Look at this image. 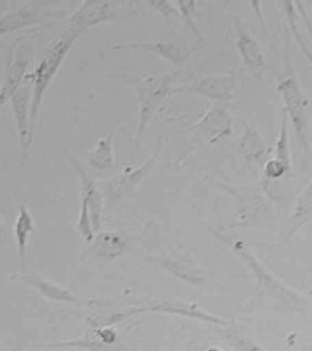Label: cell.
<instances>
[{
  "instance_id": "obj_16",
  "label": "cell",
  "mask_w": 312,
  "mask_h": 351,
  "mask_svg": "<svg viewBox=\"0 0 312 351\" xmlns=\"http://www.w3.org/2000/svg\"><path fill=\"white\" fill-rule=\"evenodd\" d=\"M10 279L33 289L49 302L81 304V299L77 297L74 291L62 287L60 284L55 283L48 278L42 277L41 274L36 273L34 270L18 271L13 276H10Z\"/></svg>"
},
{
  "instance_id": "obj_4",
  "label": "cell",
  "mask_w": 312,
  "mask_h": 351,
  "mask_svg": "<svg viewBox=\"0 0 312 351\" xmlns=\"http://www.w3.org/2000/svg\"><path fill=\"white\" fill-rule=\"evenodd\" d=\"M278 91L281 95V100L284 102L283 108L285 110L295 132L298 147L304 155L309 158L311 156L310 141H309V120H307V108L309 99L306 97L304 90L301 88L298 76L294 70L289 38L285 40L284 47V59H283V70L278 75Z\"/></svg>"
},
{
  "instance_id": "obj_22",
  "label": "cell",
  "mask_w": 312,
  "mask_h": 351,
  "mask_svg": "<svg viewBox=\"0 0 312 351\" xmlns=\"http://www.w3.org/2000/svg\"><path fill=\"white\" fill-rule=\"evenodd\" d=\"M65 157H66L68 163L74 167L76 173L80 178L81 197L86 198V201H88V208H90V213H91V219H92V226H94V230L96 233V232L101 230L102 210H103V201H105L103 192L97 186V183L92 178L88 177V173L80 166V163L77 162L75 157L71 155L68 151H65Z\"/></svg>"
},
{
  "instance_id": "obj_10",
  "label": "cell",
  "mask_w": 312,
  "mask_h": 351,
  "mask_svg": "<svg viewBox=\"0 0 312 351\" xmlns=\"http://www.w3.org/2000/svg\"><path fill=\"white\" fill-rule=\"evenodd\" d=\"M39 349H77L83 351H121L125 349L122 343H120L118 332L114 326L103 328H88L83 331L81 337L62 340L55 343H41L36 345Z\"/></svg>"
},
{
  "instance_id": "obj_32",
  "label": "cell",
  "mask_w": 312,
  "mask_h": 351,
  "mask_svg": "<svg viewBox=\"0 0 312 351\" xmlns=\"http://www.w3.org/2000/svg\"><path fill=\"white\" fill-rule=\"evenodd\" d=\"M205 351H224V350H222V349H220V348H218V346H211V348H208V349H207V350Z\"/></svg>"
},
{
  "instance_id": "obj_12",
  "label": "cell",
  "mask_w": 312,
  "mask_h": 351,
  "mask_svg": "<svg viewBox=\"0 0 312 351\" xmlns=\"http://www.w3.org/2000/svg\"><path fill=\"white\" fill-rule=\"evenodd\" d=\"M237 70L226 74L205 76L194 84L173 88L172 95L190 94L204 96L214 102L228 104L233 99V93L237 86Z\"/></svg>"
},
{
  "instance_id": "obj_27",
  "label": "cell",
  "mask_w": 312,
  "mask_h": 351,
  "mask_svg": "<svg viewBox=\"0 0 312 351\" xmlns=\"http://www.w3.org/2000/svg\"><path fill=\"white\" fill-rule=\"evenodd\" d=\"M283 8H284V12H285L287 30H289V33L291 34V36H294V39H295V41H296L298 45H299L301 53L305 55L306 59H307V61L310 62V65L312 66V50L310 49V47L307 45V43L304 40L302 34H301V32H300L299 21H298L299 14H298V10H296V8H295L294 1H290V0L283 1Z\"/></svg>"
},
{
  "instance_id": "obj_31",
  "label": "cell",
  "mask_w": 312,
  "mask_h": 351,
  "mask_svg": "<svg viewBox=\"0 0 312 351\" xmlns=\"http://www.w3.org/2000/svg\"><path fill=\"white\" fill-rule=\"evenodd\" d=\"M294 4H295V8H296V10H298V14H299L300 19L302 21V24L305 25L306 32H307V34H309V38H310V43L312 44V21L310 19V16L307 15V12H306L305 7H304V4L301 3V1H294Z\"/></svg>"
},
{
  "instance_id": "obj_17",
  "label": "cell",
  "mask_w": 312,
  "mask_h": 351,
  "mask_svg": "<svg viewBox=\"0 0 312 351\" xmlns=\"http://www.w3.org/2000/svg\"><path fill=\"white\" fill-rule=\"evenodd\" d=\"M234 149L248 165H254L263 169L265 163L272 157L274 146L265 140L254 123H245L242 135L234 143Z\"/></svg>"
},
{
  "instance_id": "obj_28",
  "label": "cell",
  "mask_w": 312,
  "mask_h": 351,
  "mask_svg": "<svg viewBox=\"0 0 312 351\" xmlns=\"http://www.w3.org/2000/svg\"><path fill=\"white\" fill-rule=\"evenodd\" d=\"M176 3L178 12H179V19L183 21L197 39L203 40V36L200 34L197 23H196L198 12L197 1L196 0H178Z\"/></svg>"
},
{
  "instance_id": "obj_29",
  "label": "cell",
  "mask_w": 312,
  "mask_h": 351,
  "mask_svg": "<svg viewBox=\"0 0 312 351\" xmlns=\"http://www.w3.org/2000/svg\"><path fill=\"white\" fill-rule=\"evenodd\" d=\"M76 230H79V233H81L82 237L88 241V243L94 239V237L96 234L95 230H94V226H92L90 208H88V203L86 201V198H83V197H81L80 213H79Z\"/></svg>"
},
{
  "instance_id": "obj_20",
  "label": "cell",
  "mask_w": 312,
  "mask_h": 351,
  "mask_svg": "<svg viewBox=\"0 0 312 351\" xmlns=\"http://www.w3.org/2000/svg\"><path fill=\"white\" fill-rule=\"evenodd\" d=\"M312 222V177L305 189L295 198L291 213L286 219L285 226L275 239L276 247H284L291 241L301 228Z\"/></svg>"
},
{
  "instance_id": "obj_14",
  "label": "cell",
  "mask_w": 312,
  "mask_h": 351,
  "mask_svg": "<svg viewBox=\"0 0 312 351\" xmlns=\"http://www.w3.org/2000/svg\"><path fill=\"white\" fill-rule=\"evenodd\" d=\"M234 30L235 44L244 68L255 77L261 79L268 68V61L265 59L264 53L259 45L258 40L251 34L248 23L237 16H235L234 21Z\"/></svg>"
},
{
  "instance_id": "obj_13",
  "label": "cell",
  "mask_w": 312,
  "mask_h": 351,
  "mask_svg": "<svg viewBox=\"0 0 312 351\" xmlns=\"http://www.w3.org/2000/svg\"><path fill=\"white\" fill-rule=\"evenodd\" d=\"M146 313H161V314L188 317V319L211 324V326H228L233 324V322L218 317L211 311L204 309L197 303L187 302V300H162V299L150 298L144 309V314Z\"/></svg>"
},
{
  "instance_id": "obj_23",
  "label": "cell",
  "mask_w": 312,
  "mask_h": 351,
  "mask_svg": "<svg viewBox=\"0 0 312 351\" xmlns=\"http://www.w3.org/2000/svg\"><path fill=\"white\" fill-rule=\"evenodd\" d=\"M211 329L235 351H269L234 323L228 326H211Z\"/></svg>"
},
{
  "instance_id": "obj_36",
  "label": "cell",
  "mask_w": 312,
  "mask_h": 351,
  "mask_svg": "<svg viewBox=\"0 0 312 351\" xmlns=\"http://www.w3.org/2000/svg\"><path fill=\"white\" fill-rule=\"evenodd\" d=\"M0 84H1V75H0Z\"/></svg>"
},
{
  "instance_id": "obj_8",
  "label": "cell",
  "mask_w": 312,
  "mask_h": 351,
  "mask_svg": "<svg viewBox=\"0 0 312 351\" xmlns=\"http://www.w3.org/2000/svg\"><path fill=\"white\" fill-rule=\"evenodd\" d=\"M163 149V136L157 137L156 147L152 151L150 157L138 167H127L122 173L109 178L103 183V197L107 202H118L129 197L137 187L152 173L155 169L158 157Z\"/></svg>"
},
{
  "instance_id": "obj_2",
  "label": "cell",
  "mask_w": 312,
  "mask_h": 351,
  "mask_svg": "<svg viewBox=\"0 0 312 351\" xmlns=\"http://www.w3.org/2000/svg\"><path fill=\"white\" fill-rule=\"evenodd\" d=\"M214 189L234 199V217L228 227L233 230H278L281 213L265 195L260 181L248 184H231L214 180Z\"/></svg>"
},
{
  "instance_id": "obj_24",
  "label": "cell",
  "mask_w": 312,
  "mask_h": 351,
  "mask_svg": "<svg viewBox=\"0 0 312 351\" xmlns=\"http://www.w3.org/2000/svg\"><path fill=\"white\" fill-rule=\"evenodd\" d=\"M39 24H41V19L34 9H21L15 12H8L0 16V38Z\"/></svg>"
},
{
  "instance_id": "obj_35",
  "label": "cell",
  "mask_w": 312,
  "mask_h": 351,
  "mask_svg": "<svg viewBox=\"0 0 312 351\" xmlns=\"http://www.w3.org/2000/svg\"><path fill=\"white\" fill-rule=\"evenodd\" d=\"M0 230H1V215H0Z\"/></svg>"
},
{
  "instance_id": "obj_9",
  "label": "cell",
  "mask_w": 312,
  "mask_h": 351,
  "mask_svg": "<svg viewBox=\"0 0 312 351\" xmlns=\"http://www.w3.org/2000/svg\"><path fill=\"white\" fill-rule=\"evenodd\" d=\"M129 4L118 1L86 0L62 23H68V27H79L88 32V29L102 23L122 19L129 14Z\"/></svg>"
},
{
  "instance_id": "obj_21",
  "label": "cell",
  "mask_w": 312,
  "mask_h": 351,
  "mask_svg": "<svg viewBox=\"0 0 312 351\" xmlns=\"http://www.w3.org/2000/svg\"><path fill=\"white\" fill-rule=\"evenodd\" d=\"M18 40L14 43L13 47H10L5 70H4V74L1 75L0 108H3V106L13 97L14 94L21 88L27 77V61L23 58V55H16L15 53Z\"/></svg>"
},
{
  "instance_id": "obj_18",
  "label": "cell",
  "mask_w": 312,
  "mask_h": 351,
  "mask_svg": "<svg viewBox=\"0 0 312 351\" xmlns=\"http://www.w3.org/2000/svg\"><path fill=\"white\" fill-rule=\"evenodd\" d=\"M111 50H143L151 54L157 55L166 61H168L173 66L184 65L190 55L193 53L192 49L182 47L176 41H129V43H115L109 45Z\"/></svg>"
},
{
  "instance_id": "obj_15",
  "label": "cell",
  "mask_w": 312,
  "mask_h": 351,
  "mask_svg": "<svg viewBox=\"0 0 312 351\" xmlns=\"http://www.w3.org/2000/svg\"><path fill=\"white\" fill-rule=\"evenodd\" d=\"M129 250V238L123 233L120 230H105L95 234L80 259L86 262H115L123 257Z\"/></svg>"
},
{
  "instance_id": "obj_33",
  "label": "cell",
  "mask_w": 312,
  "mask_h": 351,
  "mask_svg": "<svg viewBox=\"0 0 312 351\" xmlns=\"http://www.w3.org/2000/svg\"><path fill=\"white\" fill-rule=\"evenodd\" d=\"M306 295H307V298H309V300L312 302V289L311 291H307V294H306Z\"/></svg>"
},
{
  "instance_id": "obj_3",
  "label": "cell",
  "mask_w": 312,
  "mask_h": 351,
  "mask_svg": "<svg viewBox=\"0 0 312 351\" xmlns=\"http://www.w3.org/2000/svg\"><path fill=\"white\" fill-rule=\"evenodd\" d=\"M86 33V30L79 27H68L62 36L55 41L50 47L44 59L38 64L31 74H27V80L33 85V100L30 111V143H33L35 130L39 120L41 104L48 91L49 86L55 79V76L62 68V62L68 58V53L74 47L76 41Z\"/></svg>"
},
{
  "instance_id": "obj_19",
  "label": "cell",
  "mask_w": 312,
  "mask_h": 351,
  "mask_svg": "<svg viewBox=\"0 0 312 351\" xmlns=\"http://www.w3.org/2000/svg\"><path fill=\"white\" fill-rule=\"evenodd\" d=\"M33 100V85L25 79L21 88L10 99L13 108L15 126L18 131V138L21 142V162L25 163L27 151L30 149V111Z\"/></svg>"
},
{
  "instance_id": "obj_11",
  "label": "cell",
  "mask_w": 312,
  "mask_h": 351,
  "mask_svg": "<svg viewBox=\"0 0 312 351\" xmlns=\"http://www.w3.org/2000/svg\"><path fill=\"white\" fill-rule=\"evenodd\" d=\"M233 122L228 104L214 102L208 111L194 125L190 126V131L207 142L209 146L217 145L220 140L233 135Z\"/></svg>"
},
{
  "instance_id": "obj_1",
  "label": "cell",
  "mask_w": 312,
  "mask_h": 351,
  "mask_svg": "<svg viewBox=\"0 0 312 351\" xmlns=\"http://www.w3.org/2000/svg\"><path fill=\"white\" fill-rule=\"evenodd\" d=\"M208 232L220 243L226 245L250 270L251 274H254L255 285L250 305L272 311L305 314L309 308V300L299 291L275 277L260 262L255 253H252L250 247L237 234V230H231L228 226L211 224Z\"/></svg>"
},
{
  "instance_id": "obj_34",
  "label": "cell",
  "mask_w": 312,
  "mask_h": 351,
  "mask_svg": "<svg viewBox=\"0 0 312 351\" xmlns=\"http://www.w3.org/2000/svg\"><path fill=\"white\" fill-rule=\"evenodd\" d=\"M309 110H310V112H311V116H312V101H311V100H309Z\"/></svg>"
},
{
  "instance_id": "obj_5",
  "label": "cell",
  "mask_w": 312,
  "mask_h": 351,
  "mask_svg": "<svg viewBox=\"0 0 312 351\" xmlns=\"http://www.w3.org/2000/svg\"><path fill=\"white\" fill-rule=\"evenodd\" d=\"M179 75L181 70H174L164 74L147 75L136 80L138 117L133 140V157L141 147V140L148 123L156 115L158 108L162 106L164 100L172 95Z\"/></svg>"
},
{
  "instance_id": "obj_7",
  "label": "cell",
  "mask_w": 312,
  "mask_h": 351,
  "mask_svg": "<svg viewBox=\"0 0 312 351\" xmlns=\"http://www.w3.org/2000/svg\"><path fill=\"white\" fill-rule=\"evenodd\" d=\"M146 261L156 264L177 280L194 287H203L208 279V271L204 269L196 257L188 250L172 244L167 250L158 254L146 256Z\"/></svg>"
},
{
  "instance_id": "obj_25",
  "label": "cell",
  "mask_w": 312,
  "mask_h": 351,
  "mask_svg": "<svg viewBox=\"0 0 312 351\" xmlns=\"http://www.w3.org/2000/svg\"><path fill=\"white\" fill-rule=\"evenodd\" d=\"M34 218L31 215V210L27 208L23 203L18 208V217L14 224V236L16 241V248L21 257V262L25 264L27 257V242L31 233L34 232Z\"/></svg>"
},
{
  "instance_id": "obj_26",
  "label": "cell",
  "mask_w": 312,
  "mask_h": 351,
  "mask_svg": "<svg viewBox=\"0 0 312 351\" xmlns=\"http://www.w3.org/2000/svg\"><path fill=\"white\" fill-rule=\"evenodd\" d=\"M116 130L109 131V134L100 138L95 147L90 151L88 163L96 171H109L115 163V142Z\"/></svg>"
},
{
  "instance_id": "obj_6",
  "label": "cell",
  "mask_w": 312,
  "mask_h": 351,
  "mask_svg": "<svg viewBox=\"0 0 312 351\" xmlns=\"http://www.w3.org/2000/svg\"><path fill=\"white\" fill-rule=\"evenodd\" d=\"M147 302V297H133L127 293L91 299L86 302V323L91 328L115 326L140 314H144Z\"/></svg>"
},
{
  "instance_id": "obj_30",
  "label": "cell",
  "mask_w": 312,
  "mask_h": 351,
  "mask_svg": "<svg viewBox=\"0 0 312 351\" xmlns=\"http://www.w3.org/2000/svg\"><path fill=\"white\" fill-rule=\"evenodd\" d=\"M147 4L166 21H172L174 18H179L178 9H176L168 0H150V1H147Z\"/></svg>"
}]
</instances>
